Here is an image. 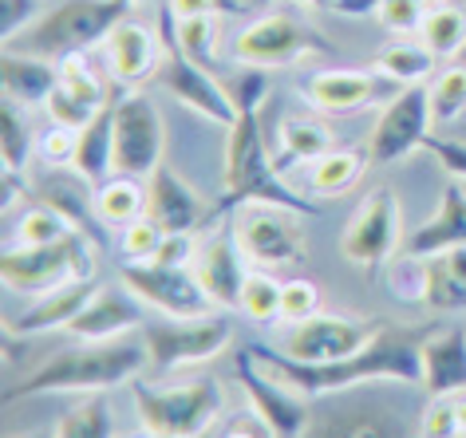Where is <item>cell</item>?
Segmentation results:
<instances>
[{
  "mask_svg": "<svg viewBox=\"0 0 466 438\" xmlns=\"http://www.w3.org/2000/svg\"><path fill=\"white\" fill-rule=\"evenodd\" d=\"M246 348L258 355L273 375H281L289 387H297L305 399L332 395V391L371 383V379L423 383V343H411L407 336H395V332H380L364 352L344 355V360H332V363L293 360L289 352H277V348H269V343H258V340L246 343Z\"/></svg>",
  "mask_w": 466,
  "mask_h": 438,
  "instance_id": "6da1fadb",
  "label": "cell"
},
{
  "mask_svg": "<svg viewBox=\"0 0 466 438\" xmlns=\"http://www.w3.org/2000/svg\"><path fill=\"white\" fill-rule=\"evenodd\" d=\"M150 363L147 343L131 340H84L79 348H64L40 363L25 383L5 387V403L28 399V395H56V391H107L115 383H131Z\"/></svg>",
  "mask_w": 466,
  "mask_h": 438,
  "instance_id": "7a4b0ae2",
  "label": "cell"
},
{
  "mask_svg": "<svg viewBox=\"0 0 466 438\" xmlns=\"http://www.w3.org/2000/svg\"><path fill=\"white\" fill-rule=\"evenodd\" d=\"M249 202H265V205H285L300 217H317L320 210L309 198L289 186L281 178V170L269 158V146H265L261 134V119L258 111H241L238 123L229 126V143H226V194L218 198V205L209 214H233Z\"/></svg>",
  "mask_w": 466,
  "mask_h": 438,
  "instance_id": "3957f363",
  "label": "cell"
},
{
  "mask_svg": "<svg viewBox=\"0 0 466 438\" xmlns=\"http://www.w3.org/2000/svg\"><path fill=\"white\" fill-rule=\"evenodd\" d=\"M127 8H131V0H64L60 8L44 13L36 25L20 32V52L44 55V60H64V55L107 44L111 32L127 20Z\"/></svg>",
  "mask_w": 466,
  "mask_h": 438,
  "instance_id": "277c9868",
  "label": "cell"
},
{
  "mask_svg": "<svg viewBox=\"0 0 466 438\" xmlns=\"http://www.w3.org/2000/svg\"><path fill=\"white\" fill-rule=\"evenodd\" d=\"M131 395L147 431L182 434V438H202L221 419V407H226L218 379H198V383L186 387H150L143 379H131Z\"/></svg>",
  "mask_w": 466,
  "mask_h": 438,
  "instance_id": "5b68a950",
  "label": "cell"
},
{
  "mask_svg": "<svg viewBox=\"0 0 466 438\" xmlns=\"http://www.w3.org/2000/svg\"><path fill=\"white\" fill-rule=\"evenodd\" d=\"M158 28H162V36H158V44H162V60H158V67H155L158 84L167 87L170 95L182 103V107H190V111H198V114H206L209 123L233 126V123H238V107H233L229 91L221 87L214 75H209V67H202L198 60H190V55L182 52L170 5H162Z\"/></svg>",
  "mask_w": 466,
  "mask_h": 438,
  "instance_id": "8992f818",
  "label": "cell"
},
{
  "mask_svg": "<svg viewBox=\"0 0 466 438\" xmlns=\"http://www.w3.org/2000/svg\"><path fill=\"white\" fill-rule=\"evenodd\" d=\"M91 249H96V241L87 234H72L64 241H52V245H16L5 249V257H0V276L13 293L44 296L67 281L91 276Z\"/></svg>",
  "mask_w": 466,
  "mask_h": 438,
  "instance_id": "52a82bcc",
  "label": "cell"
},
{
  "mask_svg": "<svg viewBox=\"0 0 466 438\" xmlns=\"http://www.w3.org/2000/svg\"><path fill=\"white\" fill-rule=\"evenodd\" d=\"M123 284L143 304L174 320H202L214 316V296L202 288L190 264H158V261H127Z\"/></svg>",
  "mask_w": 466,
  "mask_h": 438,
  "instance_id": "ba28073f",
  "label": "cell"
},
{
  "mask_svg": "<svg viewBox=\"0 0 466 438\" xmlns=\"http://www.w3.org/2000/svg\"><path fill=\"white\" fill-rule=\"evenodd\" d=\"M233 340L229 316H202V320H150L143 324V343L155 372H178L190 363H206L226 352Z\"/></svg>",
  "mask_w": 466,
  "mask_h": 438,
  "instance_id": "9c48e42d",
  "label": "cell"
},
{
  "mask_svg": "<svg viewBox=\"0 0 466 438\" xmlns=\"http://www.w3.org/2000/svg\"><path fill=\"white\" fill-rule=\"evenodd\" d=\"M162 114L147 95H123L115 103V174L150 178L162 166Z\"/></svg>",
  "mask_w": 466,
  "mask_h": 438,
  "instance_id": "30bf717a",
  "label": "cell"
},
{
  "mask_svg": "<svg viewBox=\"0 0 466 438\" xmlns=\"http://www.w3.org/2000/svg\"><path fill=\"white\" fill-rule=\"evenodd\" d=\"M431 119H435V114H431V91L419 84L403 87L395 99H388L376 131L368 138V163L391 166L411 151H419L431 134Z\"/></svg>",
  "mask_w": 466,
  "mask_h": 438,
  "instance_id": "8fae6325",
  "label": "cell"
},
{
  "mask_svg": "<svg viewBox=\"0 0 466 438\" xmlns=\"http://www.w3.org/2000/svg\"><path fill=\"white\" fill-rule=\"evenodd\" d=\"M233 372H238V383L249 395L253 411L261 414L265 426H269L277 438H297L309 426V403H305V395H300L297 387H289L281 375H277V379L265 375L269 367H265L249 348L238 352Z\"/></svg>",
  "mask_w": 466,
  "mask_h": 438,
  "instance_id": "7c38bea8",
  "label": "cell"
},
{
  "mask_svg": "<svg viewBox=\"0 0 466 438\" xmlns=\"http://www.w3.org/2000/svg\"><path fill=\"white\" fill-rule=\"evenodd\" d=\"M403 229H400V202H395L391 186H376L356 210L340 237V253L360 269H376L400 249Z\"/></svg>",
  "mask_w": 466,
  "mask_h": 438,
  "instance_id": "4fadbf2b",
  "label": "cell"
},
{
  "mask_svg": "<svg viewBox=\"0 0 466 438\" xmlns=\"http://www.w3.org/2000/svg\"><path fill=\"white\" fill-rule=\"evenodd\" d=\"M305 52H332V44L320 40V32L305 28L300 20L285 16V13L253 20V25L233 40V55L249 67H289Z\"/></svg>",
  "mask_w": 466,
  "mask_h": 438,
  "instance_id": "5bb4252c",
  "label": "cell"
},
{
  "mask_svg": "<svg viewBox=\"0 0 466 438\" xmlns=\"http://www.w3.org/2000/svg\"><path fill=\"white\" fill-rule=\"evenodd\" d=\"M380 324L376 320H364V316H329V313H317L309 320L293 324L285 340V352L293 360H309V363H332V360H344V355H356L364 352L371 340L380 336Z\"/></svg>",
  "mask_w": 466,
  "mask_h": 438,
  "instance_id": "9a60e30c",
  "label": "cell"
},
{
  "mask_svg": "<svg viewBox=\"0 0 466 438\" xmlns=\"http://www.w3.org/2000/svg\"><path fill=\"white\" fill-rule=\"evenodd\" d=\"M293 210H285V205H265V202H249L241 205L238 222V241L241 249H246L249 261L258 264H285V261H297L300 257V225H297Z\"/></svg>",
  "mask_w": 466,
  "mask_h": 438,
  "instance_id": "2e32d148",
  "label": "cell"
},
{
  "mask_svg": "<svg viewBox=\"0 0 466 438\" xmlns=\"http://www.w3.org/2000/svg\"><path fill=\"white\" fill-rule=\"evenodd\" d=\"M246 249L238 241V229H218L209 234L202 245H198V257H194V273L202 288L214 296L218 308H241V293H246Z\"/></svg>",
  "mask_w": 466,
  "mask_h": 438,
  "instance_id": "e0dca14e",
  "label": "cell"
},
{
  "mask_svg": "<svg viewBox=\"0 0 466 438\" xmlns=\"http://www.w3.org/2000/svg\"><path fill=\"white\" fill-rule=\"evenodd\" d=\"M403 84H395L391 75H371V72H317L305 79V95L317 111L329 114H352L364 111L380 99H395Z\"/></svg>",
  "mask_w": 466,
  "mask_h": 438,
  "instance_id": "ac0fdd59",
  "label": "cell"
},
{
  "mask_svg": "<svg viewBox=\"0 0 466 438\" xmlns=\"http://www.w3.org/2000/svg\"><path fill=\"white\" fill-rule=\"evenodd\" d=\"M206 214L209 210L194 194V186L182 182L170 166H158L147 178V217H155L167 234H190L194 225H202Z\"/></svg>",
  "mask_w": 466,
  "mask_h": 438,
  "instance_id": "d6986e66",
  "label": "cell"
},
{
  "mask_svg": "<svg viewBox=\"0 0 466 438\" xmlns=\"http://www.w3.org/2000/svg\"><path fill=\"white\" fill-rule=\"evenodd\" d=\"M143 324V313H138V296L131 293V288H99L96 296L84 304V313H79L72 324H67L64 332H72L76 340H119L123 332H131Z\"/></svg>",
  "mask_w": 466,
  "mask_h": 438,
  "instance_id": "ffe728a7",
  "label": "cell"
},
{
  "mask_svg": "<svg viewBox=\"0 0 466 438\" xmlns=\"http://www.w3.org/2000/svg\"><path fill=\"white\" fill-rule=\"evenodd\" d=\"M99 293V284L91 276H79V281H67L52 293H44L36 304L25 308L16 320H8V336H40V332H52V328H67L72 320L84 313V304Z\"/></svg>",
  "mask_w": 466,
  "mask_h": 438,
  "instance_id": "44dd1931",
  "label": "cell"
},
{
  "mask_svg": "<svg viewBox=\"0 0 466 438\" xmlns=\"http://www.w3.org/2000/svg\"><path fill=\"white\" fill-rule=\"evenodd\" d=\"M462 245H466V190L459 182H451V186H442L439 214L427 217V222L403 241V257L423 261V257H435V253H447V249H462Z\"/></svg>",
  "mask_w": 466,
  "mask_h": 438,
  "instance_id": "7402d4cb",
  "label": "cell"
},
{
  "mask_svg": "<svg viewBox=\"0 0 466 438\" xmlns=\"http://www.w3.org/2000/svg\"><path fill=\"white\" fill-rule=\"evenodd\" d=\"M423 387L431 399L466 391V328H447L423 343Z\"/></svg>",
  "mask_w": 466,
  "mask_h": 438,
  "instance_id": "603a6c76",
  "label": "cell"
},
{
  "mask_svg": "<svg viewBox=\"0 0 466 438\" xmlns=\"http://www.w3.org/2000/svg\"><path fill=\"white\" fill-rule=\"evenodd\" d=\"M107 64L115 84L135 87L143 84L147 75H155V36H150L147 25H135V20H123L119 28L107 36Z\"/></svg>",
  "mask_w": 466,
  "mask_h": 438,
  "instance_id": "cb8c5ba5",
  "label": "cell"
},
{
  "mask_svg": "<svg viewBox=\"0 0 466 438\" xmlns=\"http://www.w3.org/2000/svg\"><path fill=\"white\" fill-rule=\"evenodd\" d=\"M0 79H5L8 99H16L20 107H36V103H48L56 84H60V72L44 55L5 48V55H0Z\"/></svg>",
  "mask_w": 466,
  "mask_h": 438,
  "instance_id": "d4e9b609",
  "label": "cell"
},
{
  "mask_svg": "<svg viewBox=\"0 0 466 438\" xmlns=\"http://www.w3.org/2000/svg\"><path fill=\"white\" fill-rule=\"evenodd\" d=\"M76 178L87 186H103L115 170V103H107L84 131H76V154H72Z\"/></svg>",
  "mask_w": 466,
  "mask_h": 438,
  "instance_id": "484cf974",
  "label": "cell"
},
{
  "mask_svg": "<svg viewBox=\"0 0 466 438\" xmlns=\"http://www.w3.org/2000/svg\"><path fill=\"white\" fill-rule=\"evenodd\" d=\"M423 301L439 313L466 308V245L423 257Z\"/></svg>",
  "mask_w": 466,
  "mask_h": 438,
  "instance_id": "4316f807",
  "label": "cell"
},
{
  "mask_svg": "<svg viewBox=\"0 0 466 438\" xmlns=\"http://www.w3.org/2000/svg\"><path fill=\"white\" fill-rule=\"evenodd\" d=\"M96 214L103 225H131L138 217H147V186H138V178H107L96 190Z\"/></svg>",
  "mask_w": 466,
  "mask_h": 438,
  "instance_id": "83f0119b",
  "label": "cell"
},
{
  "mask_svg": "<svg viewBox=\"0 0 466 438\" xmlns=\"http://www.w3.org/2000/svg\"><path fill=\"white\" fill-rule=\"evenodd\" d=\"M364 166H368L364 154H356V151H329L309 166L305 186H309V194H320V198H336V194L356 186Z\"/></svg>",
  "mask_w": 466,
  "mask_h": 438,
  "instance_id": "f1b7e54d",
  "label": "cell"
},
{
  "mask_svg": "<svg viewBox=\"0 0 466 438\" xmlns=\"http://www.w3.org/2000/svg\"><path fill=\"white\" fill-rule=\"evenodd\" d=\"M419 40L431 48L435 60H451L466 48V13L454 5H439V8H427L423 16V28H419Z\"/></svg>",
  "mask_w": 466,
  "mask_h": 438,
  "instance_id": "f546056e",
  "label": "cell"
},
{
  "mask_svg": "<svg viewBox=\"0 0 466 438\" xmlns=\"http://www.w3.org/2000/svg\"><path fill=\"white\" fill-rule=\"evenodd\" d=\"M32 151H36V138L28 126V111L5 95V103H0V158L8 170H25Z\"/></svg>",
  "mask_w": 466,
  "mask_h": 438,
  "instance_id": "4dcf8cb0",
  "label": "cell"
},
{
  "mask_svg": "<svg viewBox=\"0 0 466 438\" xmlns=\"http://www.w3.org/2000/svg\"><path fill=\"white\" fill-rule=\"evenodd\" d=\"M281 151H285V166L317 163L320 154L332 151V131L320 119H285V126H281Z\"/></svg>",
  "mask_w": 466,
  "mask_h": 438,
  "instance_id": "1f68e13d",
  "label": "cell"
},
{
  "mask_svg": "<svg viewBox=\"0 0 466 438\" xmlns=\"http://www.w3.org/2000/svg\"><path fill=\"white\" fill-rule=\"evenodd\" d=\"M376 67L383 75H391L395 84L411 87V84H423V79L435 72V55L423 40L419 44H391V48H383L376 55Z\"/></svg>",
  "mask_w": 466,
  "mask_h": 438,
  "instance_id": "d6a6232c",
  "label": "cell"
},
{
  "mask_svg": "<svg viewBox=\"0 0 466 438\" xmlns=\"http://www.w3.org/2000/svg\"><path fill=\"white\" fill-rule=\"evenodd\" d=\"M72 234H79V229L67 222V214H60L48 202L25 210V217H20V225H16V241H20V245H52V241H64Z\"/></svg>",
  "mask_w": 466,
  "mask_h": 438,
  "instance_id": "836d02e7",
  "label": "cell"
},
{
  "mask_svg": "<svg viewBox=\"0 0 466 438\" xmlns=\"http://www.w3.org/2000/svg\"><path fill=\"white\" fill-rule=\"evenodd\" d=\"M52 438H115V419H111L107 399H87L76 411H67Z\"/></svg>",
  "mask_w": 466,
  "mask_h": 438,
  "instance_id": "e575fe53",
  "label": "cell"
},
{
  "mask_svg": "<svg viewBox=\"0 0 466 438\" xmlns=\"http://www.w3.org/2000/svg\"><path fill=\"white\" fill-rule=\"evenodd\" d=\"M281 281H273L269 273H249L246 293H241V313H249L258 324H273L281 320Z\"/></svg>",
  "mask_w": 466,
  "mask_h": 438,
  "instance_id": "d590c367",
  "label": "cell"
},
{
  "mask_svg": "<svg viewBox=\"0 0 466 438\" xmlns=\"http://www.w3.org/2000/svg\"><path fill=\"white\" fill-rule=\"evenodd\" d=\"M466 111V67H447L431 84V114L439 123H454Z\"/></svg>",
  "mask_w": 466,
  "mask_h": 438,
  "instance_id": "8d00e7d4",
  "label": "cell"
},
{
  "mask_svg": "<svg viewBox=\"0 0 466 438\" xmlns=\"http://www.w3.org/2000/svg\"><path fill=\"white\" fill-rule=\"evenodd\" d=\"M174 28H178V44L182 52L198 60L202 67H214V48H218V25L214 16H174Z\"/></svg>",
  "mask_w": 466,
  "mask_h": 438,
  "instance_id": "74e56055",
  "label": "cell"
},
{
  "mask_svg": "<svg viewBox=\"0 0 466 438\" xmlns=\"http://www.w3.org/2000/svg\"><path fill=\"white\" fill-rule=\"evenodd\" d=\"M162 237H167V229H162L155 217H138V222L123 225V237H119L123 257L127 261H155Z\"/></svg>",
  "mask_w": 466,
  "mask_h": 438,
  "instance_id": "f35d334b",
  "label": "cell"
},
{
  "mask_svg": "<svg viewBox=\"0 0 466 438\" xmlns=\"http://www.w3.org/2000/svg\"><path fill=\"white\" fill-rule=\"evenodd\" d=\"M44 111H48V119L56 126H67V131H84V126L96 119V107H87L84 99H76L72 91H64L60 84H56V91L48 95V103H44Z\"/></svg>",
  "mask_w": 466,
  "mask_h": 438,
  "instance_id": "ab89813d",
  "label": "cell"
},
{
  "mask_svg": "<svg viewBox=\"0 0 466 438\" xmlns=\"http://www.w3.org/2000/svg\"><path fill=\"white\" fill-rule=\"evenodd\" d=\"M229 99H233V107L241 111H261V103H265V91H269V79H265V67H246V72H238L229 79Z\"/></svg>",
  "mask_w": 466,
  "mask_h": 438,
  "instance_id": "60d3db41",
  "label": "cell"
},
{
  "mask_svg": "<svg viewBox=\"0 0 466 438\" xmlns=\"http://www.w3.org/2000/svg\"><path fill=\"white\" fill-rule=\"evenodd\" d=\"M317 308H320V293L312 281H289L281 288V320H289V324L317 316Z\"/></svg>",
  "mask_w": 466,
  "mask_h": 438,
  "instance_id": "b9f144b4",
  "label": "cell"
},
{
  "mask_svg": "<svg viewBox=\"0 0 466 438\" xmlns=\"http://www.w3.org/2000/svg\"><path fill=\"white\" fill-rule=\"evenodd\" d=\"M427 16L423 0H380V25L388 32H419Z\"/></svg>",
  "mask_w": 466,
  "mask_h": 438,
  "instance_id": "7bdbcfd3",
  "label": "cell"
},
{
  "mask_svg": "<svg viewBox=\"0 0 466 438\" xmlns=\"http://www.w3.org/2000/svg\"><path fill=\"white\" fill-rule=\"evenodd\" d=\"M459 411H454V395L451 399H431V407L423 411V438H459Z\"/></svg>",
  "mask_w": 466,
  "mask_h": 438,
  "instance_id": "ee69618b",
  "label": "cell"
},
{
  "mask_svg": "<svg viewBox=\"0 0 466 438\" xmlns=\"http://www.w3.org/2000/svg\"><path fill=\"white\" fill-rule=\"evenodd\" d=\"M423 151H431L439 158V166L454 178H466V143H454V138H439V134H427Z\"/></svg>",
  "mask_w": 466,
  "mask_h": 438,
  "instance_id": "f6af8a7d",
  "label": "cell"
},
{
  "mask_svg": "<svg viewBox=\"0 0 466 438\" xmlns=\"http://www.w3.org/2000/svg\"><path fill=\"white\" fill-rule=\"evenodd\" d=\"M36 16V0H0V32H5V44H13L20 36V28L32 25Z\"/></svg>",
  "mask_w": 466,
  "mask_h": 438,
  "instance_id": "bcb514c9",
  "label": "cell"
},
{
  "mask_svg": "<svg viewBox=\"0 0 466 438\" xmlns=\"http://www.w3.org/2000/svg\"><path fill=\"white\" fill-rule=\"evenodd\" d=\"M40 154L48 158V163H72L76 154V131H67V126H56L40 138Z\"/></svg>",
  "mask_w": 466,
  "mask_h": 438,
  "instance_id": "7dc6e473",
  "label": "cell"
},
{
  "mask_svg": "<svg viewBox=\"0 0 466 438\" xmlns=\"http://www.w3.org/2000/svg\"><path fill=\"white\" fill-rule=\"evenodd\" d=\"M190 257H198V245L190 234H167L155 253L158 264H190Z\"/></svg>",
  "mask_w": 466,
  "mask_h": 438,
  "instance_id": "c3c4849f",
  "label": "cell"
},
{
  "mask_svg": "<svg viewBox=\"0 0 466 438\" xmlns=\"http://www.w3.org/2000/svg\"><path fill=\"white\" fill-rule=\"evenodd\" d=\"M218 438H277V434L265 426V419L258 411H246V414H233V419L221 426Z\"/></svg>",
  "mask_w": 466,
  "mask_h": 438,
  "instance_id": "681fc988",
  "label": "cell"
},
{
  "mask_svg": "<svg viewBox=\"0 0 466 438\" xmlns=\"http://www.w3.org/2000/svg\"><path fill=\"white\" fill-rule=\"evenodd\" d=\"M20 194H28V182L16 178V170H0V210H13V202L20 198Z\"/></svg>",
  "mask_w": 466,
  "mask_h": 438,
  "instance_id": "f907efd6",
  "label": "cell"
},
{
  "mask_svg": "<svg viewBox=\"0 0 466 438\" xmlns=\"http://www.w3.org/2000/svg\"><path fill=\"white\" fill-rule=\"evenodd\" d=\"M170 5V13L186 20V16H214V8H218V0H167Z\"/></svg>",
  "mask_w": 466,
  "mask_h": 438,
  "instance_id": "816d5d0a",
  "label": "cell"
},
{
  "mask_svg": "<svg viewBox=\"0 0 466 438\" xmlns=\"http://www.w3.org/2000/svg\"><path fill=\"white\" fill-rule=\"evenodd\" d=\"M454 411H459V426L466 434V391H462V395H454Z\"/></svg>",
  "mask_w": 466,
  "mask_h": 438,
  "instance_id": "f5cc1de1",
  "label": "cell"
},
{
  "mask_svg": "<svg viewBox=\"0 0 466 438\" xmlns=\"http://www.w3.org/2000/svg\"><path fill=\"white\" fill-rule=\"evenodd\" d=\"M258 5H265V0H258ZM305 5H312V8H336L340 0H305Z\"/></svg>",
  "mask_w": 466,
  "mask_h": 438,
  "instance_id": "db71d44e",
  "label": "cell"
},
{
  "mask_svg": "<svg viewBox=\"0 0 466 438\" xmlns=\"http://www.w3.org/2000/svg\"><path fill=\"white\" fill-rule=\"evenodd\" d=\"M127 438H182V434H158V431H143V434H127ZM206 438V434H202Z\"/></svg>",
  "mask_w": 466,
  "mask_h": 438,
  "instance_id": "11a10c76",
  "label": "cell"
},
{
  "mask_svg": "<svg viewBox=\"0 0 466 438\" xmlns=\"http://www.w3.org/2000/svg\"><path fill=\"white\" fill-rule=\"evenodd\" d=\"M131 5H147V0H131Z\"/></svg>",
  "mask_w": 466,
  "mask_h": 438,
  "instance_id": "9f6ffc18",
  "label": "cell"
},
{
  "mask_svg": "<svg viewBox=\"0 0 466 438\" xmlns=\"http://www.w3.org/2000/svg\"><path fill=\"white\" fill-rule=\"evenodd\" d=\"M32 438H44V434H32Z\"/></svg>",
  "mask_w": 466,
  "mask_h": 438,
  "instance_id": "6f0895ef",
  "label": "cell"
},
{
  "mask_svg": "<svg viewBox=\"0 0 466 438\" xmlns=\"http://www.w3.org/2000/svg\"><path fill=\"white\" fill-rule=\"evenodd\" d=\"M462 438H466V434H462Z\"/></svg>",
  "mask_w": 466,
  "mask_h": 438,
  "instance_id": "680465c9",
  "label": "cell"
}]
</instances>
